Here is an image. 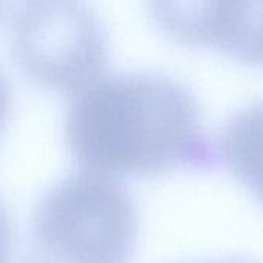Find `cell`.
<instances>
[{
  "label": "cell",
  "mask_w": 263,
  "mask_h": 263,
  "mask_svg": "<svg viewBox=\"0 0 263 263\" xmlns=\"http://www.w3.org/2000/svg\"><path fill=\"white\" fill-rule=\"evenodd\" d=\"M65 140L80 166L108 176L219 163L196 94L154 69L105 71L76 89L66 106Z\"/></svg>",
  "instance_id": "cell-1"
},
{
  "label": "cell",
  "mask_w": 263,
  "mask_h": 263,
  "mask_svg": "<svg viewBox=\"0 0 263 263\" xmlns=\"http://www.w3.org/2000/svg\"><path fill=\"white\" fill-rule=\"evenodd\" d=\"M136 239L129 188L108 174L74 171L39 197L22 263H133Z\"/></svg>",
  "instance_id": "cell-2"
},
{
  "label": "cell",
  "mask_w": 263,
  "mask_h": 263,
  "mask_svg": "<svg viewBox=\"0 0 263 263\" xmlns=\"http://www.w3.org/2000/svg\"><path fill=\"white\" fill-rule=\"evenodd\" d=\"M11 51L37 85L74 92L103 72L108 34L88 3L32 0L12 12Z\"/></svg>",
  "instance_id": "cell-3"
},
{
  "label": "cell",
  "mask_w": 263,
  "mask_h": 263,
  "mask_svg": "<svg viewBox=\"0 0 263 263\" xmlns=\"http://www.w3.org/2000/svg\"><path fill=\"white\" fill-rule=\"evenodd\" d=\"M259 0L151 2L149 12L171 39L219 48L245 62H260Z\"/></svg>",
  "instance_id": "cell-4"
},
{
  "label": "cell",
  "mask_w": 263,
  "mask_h": 263,
  "mask_svg": "<svg viewBox=\"0 0 263 263\" xmlns=\"http://www.w3.org/2000/svg\"><path fill=\"white\" fill-rule=\"evenodd\" d=\"M12 217L0 196V263H9L12 250Z\"/></svg>",
  "instance_id": "cell-5"
},
{
  "label": "cell",
  "mask_w": 263,
  "mask_h": 263,
  "mask_svg": "<svg viewBox=\"0 0 263 263\" xmlns=\"http://www.w3.org/2000/svg\"><path fill=\"white\" fill-rule=\"evenodd\" d=\"M9 108H11V85H9L5 72L0 69V131L6 120Z\"/></svg>",
  "instance_id": "cell-6"
},
{
  "label": "cell",
  "mask_w": 263,
  "mask_h": 263,
  "mask_svg": "<svg viewBox=\"0 0 263 263\" xmlns=\"http://www.w3.org/2000/svg\"><path fill=\"white\" fill-rule=\"evenodd\" d=\"M176 263H257L243 257H217V259H196V260H182Z\"/></svg>",
  "instance_id": "cell-7"
},
{
  "label": "cell",
  "mask_w": 263,
  "mask_h": 263,
  "mask_svg": "<svg viewBox=\"0 0 263 263\" xmlns=\"http://www.w3.org/2000/svg\"><path fill=\"white\" fill-rule=\"evenodd\" d=\"M3 8H6V5H3V3H0V15H2V9Z\"/></svg>",
  "instance_id": "cell-8"
}]
</instances>
